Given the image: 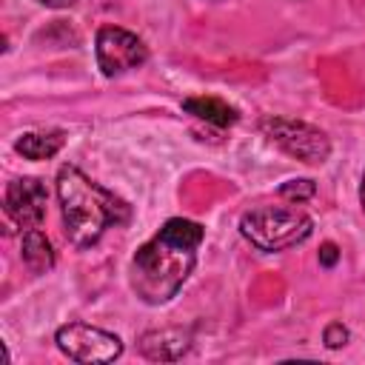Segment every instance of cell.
Masks as SVG:
<instances>
[{"mask_svg":"<svg viewBox=\"0 0 365 365\" xmlns=\"http://www.w3.org/2000/svg\"><path fill=\"white\" fill-rule=\"evenodd\" d=\"M202 242V225L185 217H171L163 228L143 242L128 268V282L137 299L145 305H165L180 294L197 265V248Z\"/></svg>","mask_w":365,"mask_h":365,"instance_id":"cell-1","label":"cell"},{"mask_svg":"<svg viewBox=\"0 0 365 365\" xmlns=\"http://www.w3.org/2000/svg\"><path fill=\"white\" fill-rule=\"evenodd\" d=\"M57 200L66 237L77 248H91L106 228L125 225L131 217V205L123 197L86 177L77 165L57 171Z\"/></svg>","mask_w":365,"mask_h":365,"instance_id":"cell-2","label":"cell"},{"mask_svg":"<svg viewBox=\"0 0 365 365\" xmlns=\"http://www.w3.org/2000/svg\"><path fill=\"white\" fill-rule=\"evenodd\" d=\"M314 231V220L299 208L282 205H262L251 208L240 220V234L259 251H285L308 240Z\"/></svg>","mask_w":365,"mask_h":365,"instance_id":"cell-3","label":"cell"},{"mask_svg":"<svg viewBox=\"0 0 365 365\" xmlns=\"http://www.w3.org/2000/svg\"><path fill=\"white\" fill-rule=\"evenodd\" d=\"M262 134L277 143L282 151H288L291 157L308 163V165H322L331 154V140L322 128L302 123V120H291V117H262L259 120Z\"/></svg>","mask_w":365,"mask_h":365,"instance_id":"cell-4","label":"cell"},{"mask_svg":"<svg viewBox=\"0 0 365 365\" xmlns=\"http://www.w3.org/2000/svg\"><path fill=\"white\" fill-rule=\"evenodd\" d=\"M54 342L68 359L83 365H106L123 354V339L117 334L103 331L97 325H86V322H68L57 328Z\"/></svg>","mask_w":365,"mask_h":365,"instance_id":"cell-5","label":"cell"},{"mask_svg":"<svg viewBox=\"0 0 365 365\" xmlns=\"http://www.w3.org/2000/svg\"><path fill=\"white\" fill-rule=\"evenodd\" d=\"M94 57L97 68L106 77H120L148 60V46L134 34L120 26H103L94 37Z\"/></svg>","mask_w":365,"mask_h":365,"instance_id":"cell-6","label":"cell"},{"mask_svg":"<svg viewBox=\"0 0 365 365\" xmlns=\"http://www.w3.org/2000/svg\"><path fill=\"white\" fill-rule=\"evenodd\" d=\"M48 205V191L37 177H14L6 185L3 208L9 220L20 228H40Z\"/></svg>","mask_w":365,"mask_h":365,"instance_id":"cell-7","label":"cell"},{"mask_svg":"<svg viewBox=\"0 0 365 365\" xmlns=\"http://www.w3.org/2000/svg\"><path fill=\"white\" fill-rule=\"evenodd\" d=\"M188 345H191V336L182 328H157V331H145L140 336V351L154 362L180 359L188 351Z\"/></svg>","mask_w":365,"mask_h":365,"instance_id":"cell-8","label":"cell"},{"mask_svg":"<svg viewBox=\"0 0 365 365\" xmlns=\"http://www.w3.org/2000/svg\"><path fill=\"white\" fill-rule=\"evenodd\" d=\"M20 257L29 265L31 274H46L54 265V248L48 242V237L40 228H26L23 231V242H20Z\"/></svg>","mask_w":365,"mask_h":365,"instance_id":"cell-9","label":"cell"},{"mask_svg":"<svg viewBox=\"0 0 365 365\" xmlns=\"http://www.w3.org/2000/svg\"><path fill=\"white\" fill-rule=\"evenodd\" d=\"M66 143L63 131H29L14 140V151L26 160H51Z\"/></svg>","mask_w":365,"mask_h":365,"instance_id":"cell-10","label":"cell"},{"mask_svg":"<svg viewBox=\"0 0 365 365\" xmlns=\"http://www.w3.org/2000/svg\"><path fill=\"white\" fill-rule=\"evenodd\" d=\"M182 111L194 114L197 120H205L211 125H234L237 123V108L228 106L225 100H217V97H185L182 100Z\"/></svg>","mask_w":365,"mask_h":365,"instance_id":"cell-11","label":"cell"},{"mask_svg":"<svg viewBox=\"0 0 365 365\" xmlns=\"http://www.w3.org/2000/svg\"><path fill=\"white\" fill-rule=\"evenodd\" d=\"M277 194H279L282 200H288V202H305V200H311V197L317 194V182L308 180V177L285 180V182L277 188Z\"/></svg>","mask_w":365,"mask_h":365,"instance_id":"cell-12","label":"cell"},{"mask_svg":"<svg viewBox=\"0 0 365 365\" xmlns=\"http://www.w3.org/2000/svg\"><path fill=\"white\" fill-rule=\"evenodd\" d=\"M322 342H325V348H331V351L342 348V345L348 342V328H345L342 322H328V325H325V334H322Z\"/></svg>","mask_w":365,"mask_h":365,"instance_id":"cell-13","label":"cell"},{"mask_svg":"<svg viewBox=\"0 0 365 365\" xmlns=\"http://www.w3.org/2000/svg\"><path fill=\"white\" fill-rule=\"evenodd\" d=\"M336 259H339V248H336L334 242H325V245L319 248V262H322L325 268H334Z\"/></svg>","mask_w":365,"mask_h":365,"instance_id":"cell-14","label":"cell"},{"mask_svg":"<svg viewBox=\"0 0 365 365\" xmlns=\"http://www.w3.org/2000/svg\"><path fill=\"white\" fill-rule=\"evenodd\" d=\"M37 3H43V6H48V9H68L74 0H37Z\"/></svg>","mask_w":365,"mask_h":365,"instance_id":"cell-15","label":"cell"},{"mask_svg":"<svg viewBox=\"0 0 365 365\" xmlns=\"http://www.w3.org/2000/svg\"><path fill=\"white\" fill-rule=\"evenodd\" d=\"M359 205L365 211V174H362V182H359Z\"/></svg>","mask_w":365,"mask_h":365,"instance_id":"cell-16","label":"cell"}]
</instances>
